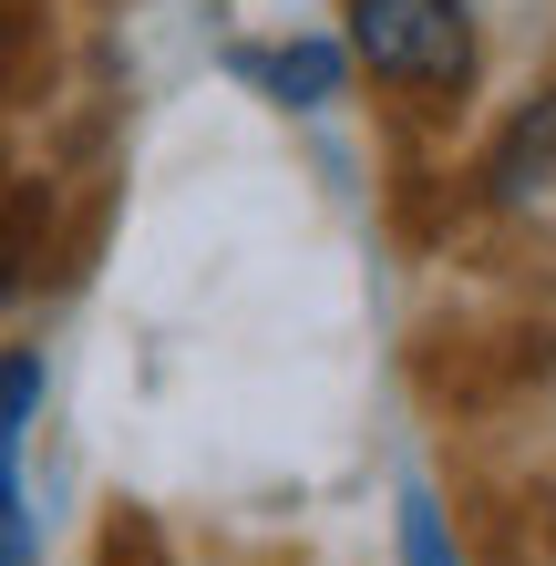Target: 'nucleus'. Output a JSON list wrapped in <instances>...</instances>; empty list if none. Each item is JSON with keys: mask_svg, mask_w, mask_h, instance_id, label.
I'll use <instances>...</instances> for the list:
<instances>
[{"mask_svg": "<svg viewBox=\"0 0 556 566\" xmlns=\"http://www.w3.org/2000/svg\"><path fill=\"white\" fill-rule=\"evenodd\" d=\"M350 52L412 104L474 93V11L464 0H350Z\"/></svg>", "mask_w": 556, "mask_h": 566, "instance_id": "obj_1", "label": "nucleus"}, {"mask_svg": "<svg viewBox=\"0 0 556 566\" xmlns=\"http://www.w3.org/2000/svg\"><path fill=\"white\" fill-rule=\"evenodd\" d=\"M238 83H258L289 114H331L340 93H350V42H248L238 52Z\"/></svg>", "mask_w": 556, "mask_h": 566, "instance_id": "obj_2", "label": "nucleus"}, {"mask_svg": "<svg viewBox=\"0 0 556 566\" xmlns=\"http://www.w3.org/2000/svg\"><path fill=\"white\" fill-rule=\"evenodd\" d=\"M536 186H556V93L495 145V207H526Z\"/></svg>", "mask_w": 556, "mask_h": 566, "instance_id": "obj_3", "label": "nucleus"}, {"mask_svg": "<svg viewBox=\"0 0 556 566\" xmlns=\"http://www.w3.org/2000/svg\"><path fill=\"white\" fill-rule=\"evenodd\" d=\"M42 227H52V196H42V186H0V310H11V298L31 289Z\"/></svg>", "mask_w": 556, "mask_h": 566, "instance_id": "obj_4", "label": "nucleus"}, {"mask_svg": "<svg viewBox=\"0 0 556 566\" xmlns=\"http://www.w3.org/2000/svg\"><path fill=\"white\" fill-rule=\"evenodd\" d=\"M31 412H42V350H0V463H21Z\"/></svg>", "mask_w": 556, "mask_h": 566, "instance_id": "obj_5", "label": "nucleus"}, {"mask_svg": "<svg viewBox=\"0 0 556 566\" xmlns=\"http://www.w3.org/2000/svg\"><path fill=\"white\" fill-rule=\"evenodd\" d=\"M402 566H464V546H453V525H443V505L433 494H402Z\"/></svg>", "mask_w": 556, "mask_h": 566, "instance_id": "obj_6", "label": "nucleus"}, {"mask_svg": "<svg viewBox=\"0 0 556 566\" xmlns=\"http://www.w3.org/2000/svg\"><path fill=\"white\" fill-rule=\"evenodd\" d=\"M93 566H166V536H155L145 515H114L104 536H93Z\"/></svg>", "mask_w": 556, "mask_h": 566, "instance_id": "obj_7", "label": "nucleus"}, {"mask_svg": "<svg viewBox=\"0 0 556 566\" xmlns=\"http://www.w3.org/2000/svg\"><path fill=\"white\" fill-rule=\"evenodd\" d=\"M0 566H31V505H21V463H0Z\"/></svg>", "mask_w": 556, "mask_h": 566, "instance_id": "obj_8", "label": "nucleus"}]
</instances>
